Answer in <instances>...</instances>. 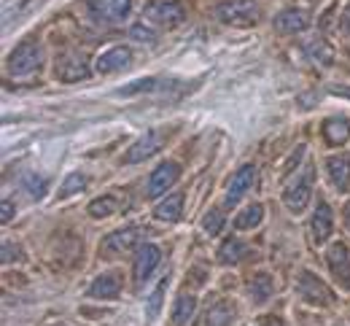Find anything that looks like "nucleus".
Wrapping results in <instances>:
<instances>
[{
    "label": "nucleus",
    "mask_w": 350,
    "mask_h": 326,
    "mask_svg": "<svg viewBox=\"0 0 350 326\" xmlns=\"http://www.w3.org/2000/svg\"><path fill=\"white\" fill-rule=\"evenodd\" d=\"M216 16L224 25L248 27V25H256L262 19V11H259L256 0H224L216 8Z\"/></svg>",
    "instance_id": "1"
},
{
    "label": "nucleus",
    "mask_w": 350,
    "mask_h": 326,
    "mask_svg": "<svg viewBox=\"0 0 350 326\" xmlns=\"http://www.w3.org/2000/svg\"><path fill=\"white\" fill-rule=\"evenodd\" d=\"M143 19L154 27H178L186 19V8L178 0H151L143 8Z\"/></svg>",
    "instance_id": "2"
},
{
    "label": "nucleus",
    "mask_w": 350,
    "mask_h": 326,
    "mask_svg": "<svg viewBox=\"0 0 350 326\" xmlns=\"http://www.w3.org/2000/svg\"><path fill=\"white\" fill-rule=\"evenodd\" d=\"M44 62V51L38 46V41H25L22 46L14 49V54L8 57L5 68L11 76H27L33 70H38Z\"/></svg>",
    "instance_id": "3"
},
{
    "label": "nucleus",
    "mask_w": 350,
    "mask_h": 326,
    "mask_svg": "<svg viewBox=\"0 0 350 326\" xmlns=\"http://www.w3.org/2000/svg\"><path fill=\"white\" fill-rule=\"evenodd\" d=\"M87 8L92 19L105 25H119L122 19L130 16L132 0H87Z\"/></svg>",
    "instance_id": "4"
},
{
    "label": "nucleus",
    "mask_w": 350,
    "mask_h": 326,
    "mask_svg": "<svg viewBox=\"0 0 350 326\" xmlns=\"http://www.w3.org/2000/svg\"><path fill=\"white\" fill-rule=\"evenodd\" d=\"M312 178H315V170L310 167L305 170L291 187L286 189V194H283V202H286V208L291 210V213H302L307 208V202H310V194H312Z\"/></svg>",
    "instance_id": "5"
},
{
    "label": "nucleus",
    "mask_w": 350,
    "mask_h": 326,
    "mask_svg": "<svg viewBox=\"0 0 350 326\" xmlns=\"http://www.w3.org/2000/svg\"><path fill=\"white\" fill-rule=\"evenodd\" d=\"M143 234H148V230H143V227H127V230H119V232L108 234V237L103 240V254H105V256L127 254L130 248L140 245Z\"/></svg>",
    "instance_id": "6"
},
{
    "label": "nucleus",
    "mask_w": 350,
    "mask_h": 326,
    "mask_svg": "<svg viewBox=\"0 0 350 326\" xmlns=\"http://www.w3.org/2000/svg\"><path fill=\"white\" fill-rule=\"evenodd\" d=\"M54 76H57L59 81H84L89 76L84 54H79V51H65V54L57 59V65H54Z\"/></svg>",
    "instance_id": "7"
},
{
    "label": "nucleus",
    "mask_w": 350,
    "mask_h": 326,
    "mask_svg": "<svg viewBox=\"0 0 350 326\" xmlns=\"http://www.w3.org/2000/svg\"><path fill=\"white\" fill-rule=\"evenodd\" d=\"M165 130H148L143 138L137 140L135 146H132L130 151L124 154V165H135V162H143V159H148L151 154H157L162 146H165Z\"/></svg>",
    "instance_id": "8"
},
{
    "label": "nucleus",
    "mask_w": 350,
    "mask_h": 326,
    "mask_svg": "<svg viewBox=\"0 0 350 326\" xmlns=\"http://www.w3.org/2000/svg\"><path fill=\"white\" fill-rule=\"evenodd\" d=\"M254 178H256V167H254V165H243V167L229 178V184H226L224 205H226V208H234V205L243 200V194L251 189Z\"/></svg>",
    "instance_id": "9"
},
{
    "label": "nucleus",
    "mask_w": 350,
    "mask_h": 326,
    "mask_svg": "<svg viewBox=\"0 0 350 326\" xmlns=\"http://www.w3.org/2000/svg\"><path fill=\"white\" fill-rule=\"evenodd\" d=\"M332 227H334V213L321 200L315 213H312V219H310V240H312V245H323L332 237Z\"/></svg>",
    "instance_id": "10"
},
{
    "label": "nucleus",
    "mask_w": 350,
    "mask_h": 326,
    "mask_svg": "<svg viewBox=\"0 0 350 326\" xmlns=\"http://www.w3.org/2000/svg\"><path fill=\"white\" fill-rule=\"evenodd\" d=\"M299 297L310 302V305H332V291L323 286V280H318L312 273H302L299 275Z\"/></svg>",
    "instance_id": "11"
},
{
    "label": "nucleus",
    "mask_w": 350,
    "mask_h": 326,
    "mask_svg": "<svg viewBox=\"0 0 350 326\" xmlns=\"http://www.w3.org/2000/svg\"><path fill=\"white\" fill-rule=\"evenodd\" d=\"M178 178H180V165H178V162H162V165L151 173V178H148V197L165 194Z\"/></svg>",
    "instance_id": "12"
},
{
    "label": "nucleus",
    "mask_w": 350,
    "mask_h": 326,
    "mask_svg": "<svg viewBox=\"0 0 350 326\" xmlns=\"http://www.w3.org/2000/svg\"><path fill=\"white\" fill-rule=\"evenodd\" d=\"M159 262H162V251L157 245H151V243L140 245L137 248V256H135V280L137 283H146L148 275L159 267Z\"/></svg>",
    "instance_id": "13"
},
{
    "label": "nucleus",
    "mask_w": 350,
    "mask_h": 326,
    "mask_svg": "<svg viewBox=\"0 0 350 326\" xmlns=\"http://www.w3.org/2000/svg\"><path fill=\"white\" fill-rule=\"evenodd\" d=\"M130 62H132L130 49L113 46V49H108L105 54H100V57H97L94 68H97V73H116V70H124Z\"/></svg>",
    "instance_id": "14"
},
{
    "label": "nucleus",
    "mask_w": 350,
    "mask_h": 326,
    "mask_svg": "<svg viewBox=\"0 0 350 326\" xmlns=\"http://www.w3.org/2000/svg\"><path fill=\"white\" fill-rule=\"evenodd\" d=\"M329 270H332L334 278L342 283V288H350V254L345 243L332 245V251H329Z\"/></svg>",
    "instance_id": "15"
},
{
    "label": "nucleus",
    "mask_w": 350,
    "mask_h": 326,
    "mask_svg": "<svg viewBox=\"0 0 350 326\" xmlns=\"http://www.w3.org/2000/svg\"><path fill=\"white\" fill-rule=\"evenodd\" d=\"M275 27H278V33H283V36L302 33V30H307V27H310V14H307V11H302V8H288V11L278 14Z\"/></svg>",
    "instance_id": "16"
},
{
    "label": "nucleus",
    "mask_w": 350,
    "mask_h": 326,
    "mask_svg": "<svg viewBox=\"0 0 350 326\" xmlns=\"http://www.w3.org/2000/svg\"><path fill=\"white\" fill-rule=\"evenodd\" d=\"M326 170H329V178L332 184L340 189V191H348L350 187V157L340 154V157H329L326 159Z\"/></svg>",
    "instance_id": "17"
},
{
    "label": "nucleus",
    "mask_w": 350,
    "mask_h": 326,
    "mask_svg": "<svg viewBox=\"0 0 350 326\" xmlns=\"http://www.w3.org/2000/svg\"><path fill=\"white\" fill-rule=\"evenodd\" d=\"M119 291H122V275L119 273H105V275L94 278V283L89 286V294L100 297V299H113V297H119Z\"/></svg>",
    "instance_id": "18"
},
{
    "label": "nucleus",
    "mask_w": 350,
    "mask_h": 326,
    "mask_svg": "<svg viewBox=\"0 0 350 326\" xmlns=\"http://www.w3.org/2000/svg\"><path fill=\"white\" fill-rule=\"evenodd\" d=\"M234 316H237L234 305H232L229 299H219V302L205 313V326H229L234 321Z\"/></svg>",
    "instance_id": "19"
},
{
    "label": "nucleus",
    "mask_w": 350,
    "mask_h": 326,
    "mask_svg": "<svg viewBox=\"0 0 350 326\" xmlns=\"http://www.w3.org/2000/svg\"><path fill=\"white\" fill-rule=\"evenodd\" d=\"M248 251H251V248H248L245 243H240L237 237H229L219 248V259L224 264H237V262H243V259L248 256Z\"/></svg>",
    "instance_id": "20"
},
{
    "label": "nucleus",
    "mask_w": 350,
    "mask_h": 326,
    "mask_svg": "<svg viewBox=\"0 0 350 326\" xmlns=\"http://www.w3.org/2000/svg\"><path fill=\"white\" fill-rule=\"evenodd\" d=\"M180 208H183V194H170L165 202H159L154 208V219H159V221H178L180 219Z\"/></svg>",
    "instance_id": "21"
},
{
    "label": "nucleus",
    "mask_w": 350,
    "mask_h": 326,
    "mask_svg": "<svg viewBox=\"0 0 350 326\" xmlns=\"http://www.w3.org/2000/svg\"><path fill=\"white\" fill-rule=\"evenodd\" d=\"M194 310H197V299L191 294H180L175 299L173 308V324L175 326H186L191 318H194Z\"/></svg>",
    "instance_id": "22"
},
{
    "label": "nucleus",
    "mask_w": 350,
    "mask_h": 326,
    "mask_svg": "<svg viewBox=\"0 0 350 326\" xmlns=\"http://www.w3.org/2000/svg\"><path fill=\"white\" fill-rule=\"evenodd\" d=\"M323 135L329 143H334V146H342L345 140L350 138V122L348 119H329L326 124H323Z\"/></svg>",
    "instance_id": "23"
},
{
    "label": "nucleus",
    "mask_w": 350,
    "mask_h": 326,
    "mask_svg": "<svg viewBox=\"0 0 350 326\" xmlns=\"http://www.w3.org/2000/svg\"><path fill=\"white\" fill-rule=\"evenodd\" d=\"M305 51L310 59H315V65H323V68H329L332 65V49L326 41H321V38H315V41H307L305 44Z\"/></svg>",
    "instance_id": "24"
},
{
    "label": "nucleus",
    "mask_w": 350,
    "mask_h": 326,
    "mask_svg": "<svg viewBox=\"0 0 350 326\" xmlns=\"http://www.w3.org/2000/svg\"><path fill=\"white\" fill-rule=\"evenodd\" d=\"M262 219H264V208L262 205H248L237 219H234V227L237 230H256L259 224H262Z\"/></svg>",
    "instance_id": "25"
},
{
    "label": "nucleus",
    "mask_w": 350,
    "mask_h": 326,
    "mask_svg": "<svg viewBox=\"0 0 350 326\" xmlns=\"http://www.w3.org/2000/svg\"><path fill=\"white\" fill-rule=\"evenodd\" d=\"M116 210H119V200H116L113 194H105V197H100V200L89 202V216H94V219L113 216Z\"/></svg>",
    "instance_id": "26"
},
{
    "label": "nucleus",
    "mask_w": 350,
    "mask_h": 326,
    "mask_svg": "<svg viewBox=\"0 0 350 326\" xmlns=\"http://www.w3.org/2000/svg\"><path fill=\"white\" fill-rule=\"evenodd\" d=\"M165 81L162 79H140V81H132L127 84L124 90H119V97H132V94H140V92H154V90H159Z\"/></svg>",
    "instance_id": "27"
},
{
    "label": "nucleus",
    "mask_w": 350,
    "mask_h": 326,
    "mask_svg": "<svg viewBox=\"0 0 350 326\" xmlns=\"http://www.w3.org/2000/svg\"><path fill=\"white\" fill-rule=\"evenodd\" d=\"M248 291H251V297H254L256 302H264V299L272 294V278H269V275H256V278L251 280Z\"/></svg>",
    "instance_id": "28"
},
{
    "label": "nucleus",
    "mask_w": 350,
    "mask_h": 326,
    "mask_svg": "<svg viewBox=\"0 0 350 326\" xmlns=\"http://www.w3.org/2000/svg\"><path fill=\"white\" fill-rule=\"evenodd\" d=\"M87 184L89 181L84 173H70V176L65 178V184L59 187V197H70V194H76V191H84Z\"/></svg>",
    "instance_id": "29"
},
{
    "label": "nucleus",
    "mask_w": 350,
    "mask_h": 326,
    "mask_svg": "<svg viewBox=\"0 0 350 326\" xmlns=\"http://www.w3.org/2000/svg\"><path fill=\"white\" fill-rule=\"evenodd\" d=\"M22 187L30 191V197H36V200H41L46 194V189H49V181L41 178V176H33V173H27L25 178H22Z\"/></svg>",
    "instance_id": "30"
},
{
    "label": "nucleus",
    "mask_w": 350,
    "mask_h": 326,
    "mask_svg": "<svg viewBox=\"0 0 350 326\" xmlns=\"http://www.w3.org/2000/svg\"><path fill=\"white\" fill-rule=\"evenodd\" d=\"M167 291V278H162V283L157 286V291L148 297V321H154L159 316V308H162V297Z\"/></svg>",
    "instance_id": "31"
},
{
    "label": "nucleus",
    "mask_w": 350,
    "mask_h": 326,
    "mask_svg": "<svg viewBox=\"0 0 350 326\" xmlns=\"http://www.w3.org/2000/svg\"><path fill=\"white\" fill-rule=\"evenodd\" d=\"M221 227H224V216H221V210H208V216L202 219V230L208 234H219Z\"/></svg>",
    "instance_id": "32"
},
{
    "label": "nucleus",
    "mask_w": 350,
    "mask_h": 326,
    "mask_svg": "<svg viewBox=\"0 0 350 326\" xmlns=\"http://www.w3.org/2000/svg\"><path fill=\"white\" fill-rule=\"evenodd\" d=\"M130 36L132 38H137V41H154V38H157V33L148 30L146 25H135V27L130 30Z\"/></svg>",
    "instance_id": "33"
},
{
    "label": "nucleus",
    "mask_w": 350,
    "mask_h": 326,
    "mask_svg": "<svg viewBox=\"0 0 350 326\" xmlns=\"http://www.w3.org/2000/svg\"><path fill=\"white\" fill-rule=\"evenodd\" d=\"M11 256H22V251H19L16 245H11V243L5 240V243H3V262H5V264H8V262H14Z\"/></svg>",
    "instance_id": "34"
},
{
    "label": "nucleus",
    "mask_w": 350,
    "mask_h": 326,
    "mask_svg": "<svg viewBox=\"0 0 350 326\" xmlns=\"http://www.w3.org/2000/svg\"><path fill=\"white\" fill-rule=\"evenodd\" d=\"M11 216H14V205H11V200H3V224H8L11 221Z\"/></svg>",
    "instance_id": "35"
},
{
    "label": "nucleus",
    "mask_w": 350,
    "mask_h": 326,
    "mask_svg": "<svg viewBox=\"0 0 350 326\" xmlns=\"http://www.w3.org/2000/svg\"><path fill=\"white\" fill-rule=\"evenodd\" d=\"M334 92H337V94H345V97H350V87H337Z\"/></svg>",
    "instance_id": "36"
},
{
    "label": "nucleus",
    "mask_w": 350,
    "mask_h": 326,
    "mask_svg": "<svg viewBox=\"0 0 350 326\" xmlns=\"http://www.w3.org/2000/svg\"><path fill=\"white\" fill-rule=\"evenodd\" d=\"M345 216H348V227H350V202L345 205Z\"/></svg>",
    "instance_id": "37"
}]
</instances>
